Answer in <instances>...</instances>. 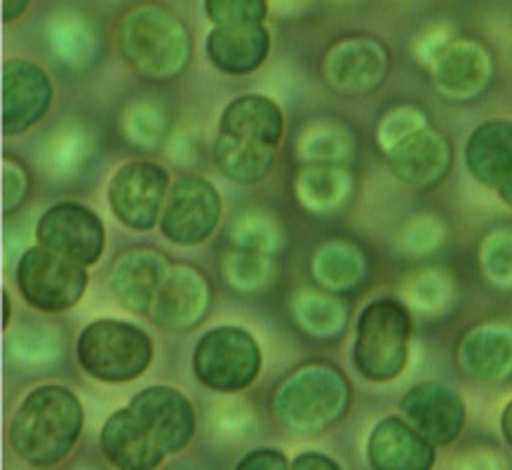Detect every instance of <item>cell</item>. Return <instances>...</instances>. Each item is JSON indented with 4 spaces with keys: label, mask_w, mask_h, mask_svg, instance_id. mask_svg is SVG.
<instances>
[{
    "label": "cell",
    "mask_w": 512,
    "mask_h": 470,
    "mask_svg": "<svg viewBox=\"0 0 512 470\" xmlns=\"http://www.w3.org/2000/svg\"><path fill=\"white\" fill-rule=\"evenodd\" d=\"M85 409L71 388L36 386L19 402L10 421V445L19 459L36 468L66 461L83 433Z\"/></svg>",
    "instance_id": "obj_1"
},
{
    "label": "cell",
    "mask_w": 512,
    "mask_h": 470,
    "mask_svg": "<svg viewBox=\"0 0 512 470\" xmlns=\"http://www.w3.org/2000/svg\"><path fill=\"white\" fill-rule=\"evenodd\" d=\"M350 398L346 374L334 362L311 360L280 381L271 395V414L287 433L315 438L348 414Z\"/></svg>",
    "instance_id": "obj_2"
},
{
    "label": "cell",
    "mask_w": 512,
    "mask_h": 470,
    "mask_svg": "<svg viewBox=\"0 0 512 470\" xmlns=\"http://www.w3.org/2000/svg\"><path fill=\"white\" fill-rule=\"evenodd\" d=\"M123 62L151 80H172L191 62V33L179 15L160 3H137L116 22Z\"/></svg>",
    "instance_id": "obj_3"
},
{
    "label": "cell",
    "mask_w": 512,
    "mask_h": 470,
    "mask_svg": "<svg viewBox=\"0 0 512 470\" xmlns=\"http://www.w3.org/2000/svg\"><path fill=\"white\" fill-rule=\"evenodd\" d=\"M153 339L132 322L101 318L83 327L76 341L80 369L101 384H130L148 372L153 362Z\"/></svg>",
    "instance_id": "obj_4"
},
{
    "label": "cell",
    "mask_w": 512,
    "mask_h": 470,
    "mask_svg": "<svg viewBox=\"0 0 512 470\" xmlns=\"http://www.w3.org/2000/svg\"><path fill=\"white\" fill-rule=\"evenodd\" d=\"M412 315L395 299H374L357 315L353 365L374 384H388L409 362Z\"/></svg>",
    "instance_id": "obj_5"
},
{
    "label": "cell",
    "mask_w": 512,
    "mask_h": 470,
    "mask_svg": "<svg viewBox=\"0 0 512 470\" xmlns=\"http://www.w3.org/2000/svg\"><path fill=\"white\" fill-rule=\"evenodd\" d=\"M261 358L259 341L247 329L224 325L210 329L198 339L193 351V374L207 391L238 395L259 379Z\"/></svg>",
    "instance_id": "obj_6"
},
{
    "label": "cell",
    "mask_w": 512,
    "mask_h": 470,
    "mask_svg": "<svg viewBox=\"0 0 512 470\" xmlns=\"http://www.w3.org/2000/svg\"><path fill=\"white\" fill-rule=\"evenodd\" d=\"M17 290L40 313H66L80 304L90 287V273L76 261L33 245L19 257Z\"/></svg>",
    "instance_id": "obj_7"
},
{
    "label": "cell",
    "mask_w": 512,
    "mask_h": 470,
    "mask_svg": "<svg viewBox=\"0 0 512 470\" xmlns=\"http://www.w3.org/2000/svg\"><path fill=\"white\" fill-rule=\"evenodd\" d=\"M170 191L172 179L165 167L151 160H132L113 174L106 198L120 224L132 231H151L160 224Z\"/></svg>",
    "instance_id": "obj_8"
},
{
    "label": "cell",
    "mask_w": 512,
    "mask_h": 470,
    "mask_svg": "<svg viewBox=\"0 0 512 470\" xmlns=\"http://www.w3.org/2000/svg\"><path fill=\"white\" fill-rule=\"evenodd\" d=\"M221 196L217 186L200 174H184L172 184L167 196L160 235L167 243L193 247L212 238L221 221Z\"/></svg>",
    "instance_id": "obj_9"
},
{
    "label": "cell",
    "mask_w": 512,
    "mask_h": 470,
    "mask_svg": "<svg viewBox=\"0 0 512 470\" xmlns=\"http://www.w3.org/2000/svg\"><path fill=\"white\" fill-rule=\"evenodd\" d=\"M36 240L45 250L90 268L99 264L106 250V226L92 207L83 203H57L40 214Z\"/></svg>",
    "instance_id": "obj_10"
},
{
    "label": "cell",
    "mask_w": 512,
    "mask_h": 470,
    "mask_svg": "<svg viewBox=\"0 0 512 470\" xmlns=\"http://www.w3.org/2000/svg\"><path fill=\"white\" fill-rule=\"evenodd\" d=\"M388 50L372 36H346L327 47L322 78L341 94H367L388 76Z\"/></svg>",
    "instance_id": "obj_11"
},
{
    "label": "cell",
    "mask_w": 512,
    "mask_h": 470,
    "mask_svg": "<svg viewBox=\"0 0 512 470\" xmlns=\"http://www.w3.org/2000/svg\"><path fill=\"white\" fill-rule=\"evenodd\" d=\"M402 416L433 447H449L466 428V402L440 381H423L404 393Z\"/></svg>",
    "instance_id": "obj_12"
},
{
    "label": "cell",
    "mask_w": 512,
    "mask_h": 470,
    "mask_svg": "<svg viewBox=\"0 0 512 470\" xmlns=\"http://www.w3.org/2000/svg\"><path fill=\"white\" fill-rule=\"evenodd\" d=\"M212 308V282L193 264H174L153 301L148 318L170 332H188Z\"/></svg>",
    "instance_id": "obj_13"
},
{
    "label": "cell",
    "mask_w": 512,
    "mask_h": 470,
    "mask_svg": "<svg viewBox=\"0 0 512 470\" xmlns=\"http://www.w3.org/2000/svg\"><path fill=\"white\" fill-rule=\"evenodd\" d=\"M134 414L144 421L153 440L170 456L179 454L195 438V409L184 393L172 386H148L130 400Z\"/></svg>",
    "instance_id": "obj_14"
},
{
    "label": "cell",
    "mask_w": 512,
    "mask_h": 470,
    "mask_svg": "<svg viewBox=\"0 0 512 470\" xmlns=\"http://www.w3.org/2000/svg\"><path fill=\"white\" fill-rule=\"evenodd\" d=\"M172 264L156 247L134 245L120 252L109 268V290L127 311L148 315Z\"/></svg>",
    "instance_id": "obj_15"
},
{
    "label": "cell",
    "mask_w": 512,
    "mask_h": 470,
    "mask_svg": "<svg viewBox=\"0 0 512 470\" xmlns=\"http://www.w3.org/2000/svg\"><path fill=\"white\" fill-rule=\"evenodd\" d=\"M55 87L38 64L10 59L3 69V130L17 137L47 116Z\"/></svg>",
    "instance_id": "obj_16"
},
{
    "label": "cell",
    "mask_w": 512,
    "mask_h": 470,
    "mask_svg": "<svg viewBox=\"0 0 512 470\" xmlns=\"http://www.w3.org/2000/svg\"><path fill=\"white\" fill-rule=\"evenodd\" d=\"M451 160H454V151H451L449 139L430 125L414 132L412 137L400 141L395 149L386 153L390 172L402 184L414 188L440 184L451 170Z\"/></svg>",
    "instance_id": "obj_17"
},
{
    "label": "cell",
    "mask_w": 512,
    "mask_h": 470,
    "mask_svg": "<svg viewBox=\"0 0 512 470\" xmlns=\"http://www.w3.org/2000/svg\"><path fill=\"white\" fill-rule=\"evenodd\" d=\"M99 447L104 459L118 470H158L167 456L130 407L118 409L106 419Z\"/></svg>",
    "instance_id": "obj_18"
},
{
    "label": "cell",
    "mask_w": 512,
    "mask_h": 470,
    "mask_svg": "<svg viewBox=\"0 0 512 470\" xmlns=\"http://www.w3.org/2000/svg\"><path fill=\"white\" fill-rule=\"evenodd\" d=\"M372 470H433L435 447L400 416H386L367 440Z\"/></svg>",
    "instance_id": "obj_19"
},
{
    "label": "cell",
    "mask_w": 512,
    "mask_h": 470,
    "mask_svg": "<svg viewBox=\"0 0 512 470\" xmlns=\"http://www.w3.org/2000/svg\"><path fill=\"white\" fill-rule=\"evenodd\" d=\"M205 52L212 66L228 76L259 71L271 52V33L264 24L214 26L207 33Z\"/></svg>",
    "instance_id": "obj_20"
},
{
    "label": "cell",
    "mask_w": 512,
    "mask_h": 470,
    "mask_svg": "<svg viewBox=\"0 0 512 470\" xmlns=\"http://www.w3.org/2000/svg\"><path fill=\"white\" fill-rule=\"evenodd\" d=\"M219 132L278 149L285 137V113L266 94H240L221 113Z\"/></svg>",
    "instance_id": "obj_21"
},
{
    "label": "cell",
    "mask_w": 512,
    "mask_h": 470,
    "mask_svg": "<svg viewBox=\"0 0 512 470\" xmlns=\"http://www.w3.org/2000/svg\"><path fill=\"white\" fill-rule=\"evenodd\" d=\"M491 78V57L487 47L475 40H454L433 66L437 90L451 97H473L484 90Z\"/></svg>",
    "instance_id": "obj_22"
},
{
    "label": "cell",
    "mask_w": 512,
    "mask_h": 470,
    "mask_svg": "<svg viewBox=\"0 0 512 470\" xmlns=\"http://www.w3.org/2000/svg\"><path fill=\"white\" fill-rule=\"evenodd\" d=\"M458 367L477 381H498L512 372V329L480 325L458 344Z\"/></svg>",
    "instance_id": "obj_23"
},
{
    "label": "cell",
    "mask_w": 512,
    "mask_h": 470,
    "mask_svg": "<svg viewBox=\"0 0 512 470\" xmlns=\"http://www.w3.org/2000/svg\"><path fill=\"white\" fill-rule=\"evenodd\" d=\"M466 165L475 181L496 191L512 170V120L494 118L477 127L466 144Z\"/></svg>",
    "instance_id": "obj_24"
},
{
    "label": "cell",
    "mask_w": 512,
    "mask_h": 470,
    "mask_svg": "<svg viewBox=\"0 0 512 470\" xmlns=\"http://www.w3.org/2000/svg\"><path fill=\"white\" fill-rule=\"evenodd\" d=\"M311 273L325 292H353L369 275L367 254L348 238H332L313 254Z\"/></svg>",
    "instance_id": "obj_25"
},
{
    "label": "cell",
    "mask_w": 512,
    "mask_h": 470,
    "mask_svg": "<svg viewBox=\"0 0 512 470\" xmlns=\"http://www.w3.org/2000/svg\"><path fill=\"white\" fill-rule=\"evenodd\" d=\"M353 174L343 165H303L294 179V196L303 210L332 214L348 203Z\"/></svg>",
    "instance_id": "obj_26"
},
{
    "label": "cell",
    "mask_w": 512,
    "mask_h": 470,
    "mask_svg": "<svg viewBox=\"0 0 512 470\" xmlns=\"http://www.w3.org/2000/svg\"><path fill=\"white\" fill-rule=\"evenodd\" d=\"M289 313L303 332L318 339H334L348 325L350 308L339 294L301 287L289 299Z\"/></svg>",
    "instance_id": "obj_27"
},
{
    "label": "cell",
    "mask_w": 512,
    "mask_h": 470,
    "mask_svg": "<svg viewBox=\"0 0 512 470\" xmlns=\"http://www.w3.org/2000/svg\"><path fill=\"white\" fill-rule=\"evenodd\" d=\"M275 160H278V149L271 146L252 144L221 132L214 141V165L235 184L252 186L264 181L273 172Z\"/></svg>",
    "instance_id": "obj_28"
},
{
    "label": "cell",
    "mask_w": 512,
    "mask_h": 470,
    "mask_svg": "<svg viewBox=\"0 0 512 470\" xmlns=\"http://www.w3.org/2000/svg\"><path fill=\"white\" fill-rule=\"evenodd\" d=\"M172 130V116L160 99L139 97L132 99L120 113V134L127 144L144 151H158L167 144Z\"/></svg>",
    "instance_id": "obj_29"
},
{
    "label": "cell",
    "mask_w": 512,
    "mask_h": 470,
    "mask_svg": "<svg viewBox=\"0 0 512 470\" xmlns=\"http://www.w3.org/2000/svg\"><path fill=\"white\" fill-rule=\"evenodd\" d=\"M353 151V134L339 120H311L296 141V153L306 165H341Z\"/></svg>",
    "instance_id": "obj_30"
},
{
    "label": "cell",
    "mask_w": 512,
    "mask_h": 470,
    "mask_svg": "<svg viewBox=\"0 0 512 470\" xmlns=\"http://www.w3.org/2000/svg\"><path fill=\"white\" fill-rule=\"evenodd\" d=\"M45 38L59 62L69 64L71 69H83L85 64H90L94 47H97V38H94L90 22L83 15L66 10L50 19Z\"/></svg>",
    "instance_id": "obj_31"
},
{
    "label": "cell",
    "mask_w": 512,
    "mask_h": 470,
    "mask_svg": "<svg viewBox=\"0 0 512 470\" xmlns=\"http://www.w3.org/2000/svg\"><path fill=\"white\" fill-rule=\"evenodd\" d=\"M90 156V137L80 125H62L45 141L40 163L55 179H69Z\"/></svg>",
    "instance_id": "obj_32"
},
{
    "label": "cell",
    "mask_w": 512,
    "mask_h": 470,
    "mask_svg": "<svg viewBox=\"0 0 512 470\" xmlns=\"http://www.w3.org/2000/svg\"><path fill=\"white\" fill-rule=\"evenodd\" d=\"M221 273H224L228 287H233L235 292L259 294L266 292L278 278V266L268 254L231 247L221 259Z\"/></svg>",
    "instance_id": "obj_33"
},
{
    "label": "cell",
    "mask_w": 512,
    "mask_h": 470,
    "mask_svg": "<svg viewBox=\"0 0 512 470\" xmlns=\"http://www.w3.org/2000/svg\"><path fill=\"white\" fill-rule=\"evenodd\" d=\"M228 240H231V247H235V250L259 252L273 257L285 243V231H282L275 214L252 210L242 212L238 219H233L231 228H228Z\"/></svg>",
    "instance_id": "obj_34"
},
{
    "label": "cell",
    "mask_w": 512,
    "mask_h": 470,
    "mask_svg": "<svg viewBox=\"0 0 512 470\" xmlns=\"http://www.w3.org/2000/svg\"><path fill=\"white\" fill-rule=\"evenodd\" d=\"M8 351L12 360L19 365L40 367L50 365L62 353V337L57 327L43 325V322H24L22 327L10 334Z\"/></svg>",
    "instance_id": "obj_35"
},
{
    "label": "cell",
    "mask_w": 512,
    "mask_h": 470,
    "mask_svg": "<svg viewBox=\"0 0 512 470\" xmlns=\"http://www.w3.org/2000/svg\"><path fill=\"white\" fill-rule=\"evenodd\" d=\"M423 127H428L426 113L414 109V106L402 104L390 109L386 116L381 118L379 127H376V139H379L381 151L388 153L390 149H395L400 141L412 137L414 132L423 130Z\"/></svg>",
    "instance_id": "obj_36"
},
{
    "label": "cell",
    "mask_w": 512,
    "mask_h": 470,
    "mask_svg": "<svg viewBox=\"0 0 512 470\" xmlns=\"http://www.w3.org/2000/svg\"><path fill=\"white\" fill-rule=\"evenodd\" d=\"M205 15L214 26L264 24L268 3L264 0H207Z\"/></svg>",
    "instance_id": "obj_37"
},
{
    "label": "cell",
    "mask_w": 512,
    "mask_h": 470,
    "mask_svg": "<svg viewBox=\"0 0 512 470\" xmlns=\"http://www.w3.org/2000/svg\"><path fill=\"white\" fill-rule=\"evenodd\" d=\"M480 259L484 271L494 280H512V231L503 228V231L491 233L484 240Z\"/></svg>",
    "instance_id": "obj_38"
},
{
    "label": "cell",
    "mask_w": 512,
    "mask_h": 470,
    "mask_svg": "<svg viewBox=\"0 0 512 470\" xmlns=\"http://www.w3.org/2000/svg\"><path fill=\"white\" fill-rule=\"evenodd\" d=\"M31 191L29 170L15 156L3 158V214L12 217Z\"/></svg>",
    "instance_id": "obj_39"
},
{
    "label": "cell",
    "mask_w": 512,
    "mask_h": 470,
    "mask_svg": "<svg viewBox=\"0 0 512 470\" xmlns=\"http://www.w3.org/2000/svg\"><path fill=\"white\" fill-rule=\"evenodd\" d=\"M217 405L219 407L214 409V414H217L214 431L226 435V438H240V435H245L254 426V414L247 407L249 402L240 398H226L217 402Z\"/></svg>",
    "instance_id": "obj_40"
},
{
    "label": "cell",
    "mask_w": 512,
    "mask_h": 470,
    "mask_svg": "<svg viewBox=\"0 0 512 470\" xmlns=\"http://www.w3.org/2000/svg\"><path fill=\"white\" fill-rule=\"evenodd\" d=\"M167 156L177 165H193L202 158V134L200 127L193 123L177 125L165 144Z\"/></svg>",
    "instance_id": "obj_41"
},
{
    "label": "cell",
    "mask_w": 512,
    "mask_h": 470,
    "mask_svg": "<svg viewBox=\"0 0 512 470\" xmlns=\"http://www.w3.org/2000/svg\"><path fill=\"white\" fill-rule=\"evenodd\" d=\"M444 275L440 271H419L407 282V297L414 306L433 308L444 301Z\"/></svg>",
    "instance_id": "obj_42"
},
{
    "label": "cell",
    "mask_w": 512,
    "mask_h": 470,
    "mask_svg": "<svg viewBox=\"0 0 512 470\" xmlns=\"http://www.w3.org/2000/svg\"><path fill=\"white\" fill-rule=\"evenodd\" d=\"M235 470H292V463L280 449H254L242 456Z\"/></svg>",
    "instance_id": "obj_43"
},
{
    "label": "cell",
    "mask_w": 512,
    "mask_h": 470,
    "mask_svg": "<svg viewBox=\"0 0 512 470\" xmlns=\"http://www.w3.org/2000/svg\"><path fill=\"white\" fill-rule=\"evenodd\" d=\"M292 470H343L332 456L320 452H303L292 461Z\"/></svg>",
    "instance_id": "obj_44"
},
{
    "label": "cell",
    "mask_w": 512,
    "mask_h": 470,
    "mask_svg": "<svg viewBox=\"0 0 512 470\" xmlns=\"http://www.w3.org/2000/svg\"><path fill=\"white\" fill-rule=\"evenodd\" d=\"M430 235H437V228L430 224V221L421 219L416 221L414 226L407 228V233H404V243H407V247H412V250H426V247H430Z\"/></svg>",
    "instance_id": "obj_45"
},
{
    "label": "cell",
    "mask_w": 512,
    "mask_h": 470,
    "mask_svg": "<svg viewBox=\"0 0 512 470\" xmlns=\"http://www.w3.org/2000/svg\"><path fill=\"white\" fill-rule=\"evenodd\" d=\"M29 10V0H3V19L5 22H15Z\"/></svg>",
    "instance_id": "obj_46"
},
{
    "label": "cell",
    "mask_w": 512,
    "mask_h": 470,
    "mask_svg": "<svg viewBox=\"0 0 512 470\" xmlns=\"http://www.w3.org/2000/svg\"><path fill=\"white\" fill-rule=\"evenodd\" d=\"M501 431H503L505 442L512 447V400L505 405L503 414H501Z\"/></svg>",
    "instance_id": "obj_47"
},
{
    "label": "cell",
    "mask_w": 512,
    "mask_h": 470,
    "mask_svg": "<svg viewBox=\"0 0 512 470\" xmlns=\"http://www.w3.org/2000/svg\"><path fill=\"white\" fill-rule=\"evenodd\" d=\"M496 193H498V198H501L505 205L512 207V170L508 172V177H505L501 184H498Z\"/></svg>",
    "instance_id": "obj_48"
},
{
    "label": "cell",
    "mask_w": 512,
    "mask_h": 470,
    "mask_svg": "<svg viewBox=\"0 0 512 470\" xmlns=\"http://www.w3.org/2000/svg\"><path fill=\"white\" fill-rule=\"evenodd\" d=\"M3 327L10 329V318H12V301H10V294L3 292Z\"/></svg>",
    "instance_id": "obj_49"
}]
</instances>
